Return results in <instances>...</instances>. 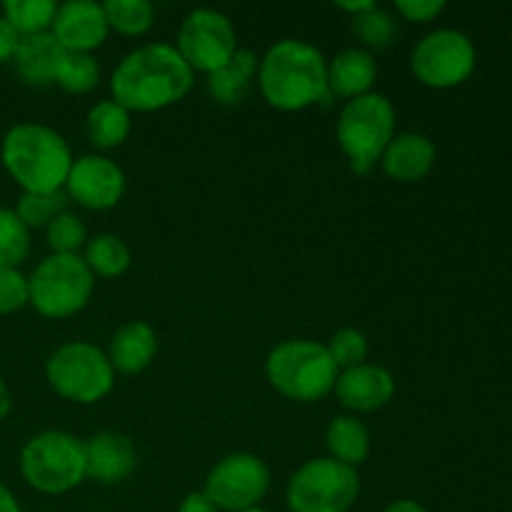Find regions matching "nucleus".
I'll use <instances>...</instances> for the list:
<instances>
[{"mask_svg":"<svg viewBox=\"0 0 512 512\" xmlns=\"http://www.w3.org/2000/svg\"><path fill=\"white\" fill-rule=\"evenodd\" d=\"M65 195L90 210H110L125 193V175L105 155H83L70 165Z\"/></svg>","mask_w":512,"mask_h":512,"instance_id":"nucleus-13","label":"nucleus"},{"mask_svg":"<svg viewBox=\"0 0 512 512\" xmlns=\"http://www.w3.org/2000/svg\"><path fill=\"white\" fill-rule=\"evenodd\" d=\"M10 408H13V395H10V388L5 385V380L0 378V420L8 418Z\"/></svg>","mask_w":512,"mask_h":512,"instance_id":"nucleus-38","label":"nucleus"},{"mask_svg":"<svg viewBox=\"0 0 512 512\" xmlns=\"http://www.w3.org/2000/svg\"><path fill=\"white\" fill-rule=\"evenodd\" d=\"M353 33L365 50H380L393 43L398 35V23H395L393 13L373 5L365 13L353 15Z\"/></svg>","mask_w":512,"mask_h":512,"instance_id":"nucleus-28","label":"nucleus"},{"mask_svg":"<svg viewBox=\"0 0 512 512\" xmlns=\"http://www.w3.org/2000/svg\"><path fill=\"white\" fill-rule=\"evenodd\" d=\"M108 360L115 373L138 375L158 355V335L143 320H130L115 330L108 348Z\"/></svg>","mask_w":512,"mask_h":512,"instance_id":"nucleus-20","label":"nucleus"},{"mask_svg":"<svg viewBox=\"0 0 512 512\" xmlns=\"http://www.w3.org/2000/svg\"><path fill=\"white\" fill-rule=\"evenodd\" d=\"M268 383L295 403H318L333 393L340 370L328 348L315 340H285L265 360Z\"/></svg>","mask_w":512,"mask_h":512,"instance_id":"nucleus-4","label":"nucleus"},{"mask_svg":"<svg viewBox=\"0 0 512 512\" xmlns=\"http://www.w3.org/2000/svg\"><path fill=\"white\" fill-rule=\"evenodd\" d=\"M0 160L23 193H53L65 188L73 153L58 130L43 123H18L3 135Z\"/></svg>","mask_w":512,"mask_h":512,"instance_id":"nucleus-3","label":"nucleus"},{"mask_svg":"<svg viewBox=\"0 0 512 512\" xmlns=\"http://www.w3.org/2000/svg\"><path fill=\"white\" fill-rule=\"evenodd\" d=\"M380 165H383V173L395 183H418L433 170L435 145L430 143L428 135H395L385 148Z\"/></svg>","mask_w":512,"mask_h":512,"instance_id":"nucleus-17","label":"nucleus"},{"mask_svg":"<svg viewBox=\"0 0 512 512\" xmlns=\"http://www.w3.org/2000/svg\"><path fill=\"white\" fill-rule=\"evenodd\" d=\"M30 303L28 275L18 268H0V315L23 310Z\"/></svg>","mask_w":512,"mask_h":512,"instance_id":"nucleus-33","label":"nucleus"},{"mask_svg":"<svg viewBox=\"0 0 512 512\" xmlns=\"http://www.w3.org/2000/svg\"><path fill=\"white\" fill-rule=\"evenodd\" d=\"M20 473L25 483L38 493H68L88 478L85 443L63 430H45L33 435L20 450Z\"/></svg>","mask_w":512,"mask_h":512,"instance_id":"nucleus-6","label":"nucleus"},{"mask_svg":"<svg viewBox=\"0 0 512 512\" xmlns=\"http://www.w3.org/2000/svg\"><path fill=\"white\" fill-rule=\"evenodd\" d=\"M410 65L415 78L428 88H455L475 70V48L460 30H435L415 45Z\"/></svg>","mask_w":512,"mask_h":512,"instance_id":"nucleus-11","label":"nucleus"},{"mask_svg":"<svg viewBox=\"0 0 512 512\" xmlns=\"http://www.w3.org/2000/svg\"><path fill=\"white\" fill-rule=\"evenodd\" d=\"M108 30L103 5L93 0H68L58 5L50 33L65 53H93L105 43Z\"/></svg>","mask_w":512,"mask_h":512,"instance_id":"nucleus-14","label":"nucleus"},{"mask_svg":"<svg viewBox=\"0 0 512 512\" xmlns=\"http://www.w3.org/2000/svg\"><path fill=\"white\" fill-rule=\"evenodd\" d=\"M383 512H428V510H425L423 505L415 503V500H395V503H390Z\"/></svg>","mask_w":512,"mask_h":512,"instance_id":"nucleus-39","label":"nucleus"},{"mask_svg":"<svg viewBox=\"0 0 512 512\" xmlns=\"http://www.w3.org/2000/svg\"><path fill=\"white\" fill-rule=\"evenodd\" d=\"M335 138L355 175H368L395 138V108L383 93L353 98L340 110Z\"/></svg>","mask_w":512,"mask_h":512,"instance_id":"nucleus-5","label":"nucleus"},{"mask_svg":"<svg viewBox=\"0 0 512 512\" xmlns=\"http://www.w3.org/2000/svg\"><path fill=\"white\" fill-rule=\"evenodd\" d=\"M360 495L358 470L333 458L308 460L285 490L290 512H348Z\"/></svg>","mask_w":512,"mask_h":512,"instance_id":"nucleus-9","label":"nucleus"},{"mask_svg":"<svg viewBox=\"0 0 512 512\" xmlns=\"http://www.w3.org/2000/svg\"><path fill=\"white\" fill-rule=\"evenodd\" d=\"M175 50L193 73H213L223 68L238 50L230 18L213 8H195L183 18Z\"/></svg>","mask_w":512,"mask_h":512,"instance_id":"nucleus-10","label":"nucleus"},{"mask_svg":"<svg viewBox=\"0 0 512 512\" xmlns=\"http://www.w3.org/2000/svg\"><path fill=\"white\" fill-rule=\"evenodd\" d=\"M30 253V230L15 210L0 208V268H18Z\"/></svg>","mask_w":512,"mask_h":512,"instance_id":"nucleus-30","label":"nucleus"},{"mask_svg":"<svg viewBox=\"0 0 512 512\" xmlns=\"http://www.w3.org/2000/svg\"><path fill=\"white\" fill-rule=\"evenodd\" d=\"M30 303L35 313L63 320L80 313L93 298L95 275L78 255H48L28 275Z\"/></svg>","mask_w":512,"mask_h":512,"instance_id":"nucleus-7","label":"nucleus"},{"mask_svg":"<svg viewBox=\"0 0 512 512\" xmlns=\"http://www.w3.org/2000/svg\"><path fill=\"white\" fill-rule=\"evenodd\" d=\"M68 195L65 190H53V193H20L15 203V215L23 220L28 230L48 228L60 213H65Z\"/></svg>","mask_w":512,"mask_h":512,"instance_id":"nucleus-27","label":"nucleus"},{"mask_svg":"<svg viewBox=\"0 0 512 512\" xmlns=\"http://www.w3.org/2000/svg\"><path fill=\"white\" fill-rule=\"evenodd\" d=\"M100 83V65L90 53H65L55 85L70 95L90 93Z\"/></svg>","mask_w":512,"mask_h":512,"instance_id":"nucleus-29","label":"nucleus"},{"mask_svg":"<svg viewBox=\"0 0 512 512\" xmlns=\"http://www.w3.org/2000/svg\"><path fill=\"white\" fill-rule=\"evenodd\" d=\"M138 450L133 440L115 430H103L85 440V473L100 485H120L133 475Z\"/></svg>","mask_w":512,"mask_h":512,"instance_id":"nucleus-16","label":"nucleus"},{"mask_svg":"<svg viewBox=\"0 0 512 512\" xmlns=\"http://www.w3.org/2000/svg\"><path fill=\"white\" fill-rule=\"evenodd\" d=\"M63 58L65 50L60 48L53 33H40L20 38L18 50H15L10 63L15 65V73L23 83L33 85V88H45V85L55 83Z\"/></svg>","mask_w":512,"mask_h":512,"instance_id":"nucleus-18","label":"nucleus"},{"mask_svg":"<svg viewBox=\"0 0 512 512\" xmlns=\"http://www.w3.org/2000/svg\"><path fill=\"white\" fill-rule=\"evenodd\" d=\"M103 10L108 28L123 35H143L155 23V10L148 0H108Z\"/></svg>","mask_w":512,"mask_h":512,"instance_id":"nucleus-26","label":"nucleus"},{"mask_svg":"<svg viewBox=\"0 0 512 512\" xmlns=\"http://www.w3.org/2000/svg\"><path fill=\"white\" fill-rule=\"evenodd\" d=\"M193 78L175 45L148 43L120 60L110 75V93L128 113H153L180 103L193 88Z\"/></svg>","mask_w":512,"mask_h":512,"instance_id":"nucleus-1","label":"nucleus"},{"mask_svg":"<svg viewBox=\"0 0 512 512\" xmlns=\"http://www.w3.org/2000/svg\"><path fill=\"white\" fill-rule=\"evenodd\" d=\"M0 512H23L20 510V503L15 500V495L3 483H0Z\"/></svg>","mask_w":512,"mask_h":512,"instance_id":"nucleus-37","label":"nucleus"},{"mask_svg":"<svg viewBox=\"0 0 512 512\" xmlns=\"http://www.w3.org/2000/svg\"><path fill=\"white\" fill-rule=\"evenodd\" d=\"M335 398L350 413H375L385 408L395 395V378L380 365L363 363L343 370L335 380Z\"/></svg>","mask_w":512,"mask_h":512,"instance_id":"nucleus-15","label":"nucleus"},{"mask_svg":"<svg viewBox=\"0 0 512 512\" xmlns=\"http://www.w3.org/2000/svg\"><path fill=\"white\" fill-rule=\"evenodd\" d=\"M325 348H328L335 368L343 373V370L358 368V365L365 363L370 345H368V338H365V333H360L358 328H340L335 330L333 338L328 340Z\"/></svg>","mask_w":512,"mask_h":512,"instance_id":"nucleus-31","label":"nucleus"},{"mask_svg":"<svg viewBox=\"0 0 512 512\" xmlns=\"http://www.w3.org/2000/svg\"><path fill=\"white\" fill-rule=\"evenodd\" d=\"M45 230H48V245L53 248V255H78V250L88 240L83 220L68 210L60 213Z\"/></svg>","mask_w":512,"mask_h":512,"instance_id":"nucleus-32","label":"nucleus"},{"mask_svg":"<svg viewBox=\"0 0 512 512\" xmlns=\"http://www.w3.org/2000/svg\"><path fill=\"white\" fill-rule=\"evenodd\" d=\"M325 445L330 453L328 458L358 468L370 455V433L363 420H358L355 415H338L328 423Z\"/></svg>","mask_w":512,"mask_h":512,"instance_id":"nucleus-22","label":"nucleus"},{"mask_svg":"<svg viewBox=\"0 0 512 512\" xmlns=\"http://www.w3.org/2000/svg\"><path fill=\"white\" fill-rule=\"evenodd\" d=\"M240 512H268V510H263V508H250V510H240Z\"/></svg>","mask_w":512,"mask_h":512,"instance_id":"nucleus-41","label":"nucleus"},{"mask_svg":"<svg viewBox=\"0 0 512 512\" xmlns=\"http://www.w3.org/2000/svg\"><path fill=\"white\" fill-rule=\"evenodd\" d=\"M258 85L265 103L285 113L328 103V60L305 40H278L260 58Z\"/></svg>","mask_w":512,"mask_h":512,"instance_id":"nucleus-2","label":"nucleus"},{"mask_svg":"<svg viewBox=\"0 0 512 512\" xmlns=\"http://www.w3.org/2000/svg\"><path fill=\"white\" fill-rule=\"evenodd\" d=\"M178 512H220V510L205 493H190L183 498Z\"/></svg>","mask_w":512,"mask_h":512,"instance_id":"nucleus-36","label":"nucleus"},{"mask_svg":"<svg viewBox=\"0 0 512 512\" xmlns=\"http://www.w3.org/2000/svg\"><path fill=\"white\" fill-rule=\"evenodd\" d=\"M45 378L60 398L90 405L110 395L115 385V370L103 350L83 340H73L53 350L45 363Z\"/></svg>","mask_w":512,"mask_h":512,"instance_id":"nucleus-8","label":"nucleus"},{"mask_svg":"<svg viewBox=\"0 0 512 512\" xmlns=\"http://www.w3.org/2000/svg\"><path fill=\"white\" fill-rule=\"evenodd\" d=\"M260 58L253 50L238 48L233 58L223 68L213 70L208 75V90L215 103L220 105H238L243 103L245 95L250 93V85L258 78Z\"/></svg>","mask_w":512,"mask_h":512,"instance_id":"nucleus-21","label":"nucleus"},{"mask_svg":"<svg viewBox=\"0 0 512 512\" xmlns=\"http://www.w3.org/2000/svg\"><path fill=\"white\" fill-rule=\"evenodd\" d=\"M85 265L90 273L100 275V278H120L128 273L133 255L130 248L113 233H100L85 243Z\"/></svg>","mask_w":512,"mask_h":512,"instance_id":"nucleus-24","label":"nucleus"},{"mask_svg":"<svg viewBox=\"0 0 512 512\" xmlns=\"http://www.w3.org/2000/svg\"><path fill=\"white\" fill-rule=\"evenodd\" d=\"M85 130H88V140L95 148H118L130 135V113L115 100H100L88 110Z\"/></svg>","mask_w":512,"mask_h":512,"instance_id":"nucleus-23","label":"nucleus"},{"mask_svg":"<svg viewBox=\"0 0 512 512\" xmlns=\"http://www.w3.org/2000/svg\"><path fill=\"white\" fill-rule=\"evenodd\" d=\"M335 5H338L340 10H345V13L360 15V13H365V10L373 8L375 3H370V0H360V3H335Z\"/></svg>","mask_w":512,"mask_h":512,"instance_id":"nucleus-40","label":"nucleus"},{"mask_svg":"<svg viewBox=\"0 0 512 512\" xmlns=\"http://www.w3.org/2000/svg\"><path fill=\"white\" fill-rule=\"evenodd\" d=\"M378 80V63L365 48H345L328 63L330 98H360L373 93Z\"/></svg>","mask_w":512,"mask_h":512,"instance_id":"nucleus-19","label":"nucleus"},{"mask_svg":"<svg viewBox=\"0 0 512 512\" xmlns=\"http://www.w3.org/2000/svg\"><path fill=\"white\" fill-rule=\"evenodd\" d=\"M55 13L58 3L53 0H5L0 15L13 25L20 38H28V35L50 33Z\"/></svg>","mask_w":512,"mask_h":512,"instance_id":"nucleus-25","label":"nucleus"},{"mask_svg":"<svg viewBox=\"0 0 512 512\" xmlns=\"http://www.w3.org/2000/svg\"><path fill=\"white\" fill-rule=\"evenodd\" d=\"M270 490V470L258 455H225L208 473L203 493L218 505V510L240 512L258 508Z\"/></svg>","mask_w":512,"mask_h":512,"instance_id":"nucleus-12","label":"nucleus"},{"mask_svg":"<svg viewBox=\"0 0 512 512\" xmlns=\"http://www.w3.org/2000/svg\"><path fill=\"white\" fill-rule=\"evenodd\" d=\"M18 43H20V35L15 33L13 25L0 15V63H10V60H13L15 50H18Z\"/></svg>","mask_w":512,"mask_h":512,"instance_id":"nucleus-35","label":"nucleus"},{"mask_svg":"<svg viewBox=\"0 0 512 512\" xmlns=\"http://www.w3.org/2000/svg\"><path fill=\"white\" fill-rule=\"evenodd\" d=\"M395 10L410 23H430L445 10L443 0H398Z\"/></svg>","mask_w":512,"mask_h":512,"instance_id":"nucleus-34","label":"nucleus"}]
</instances>
